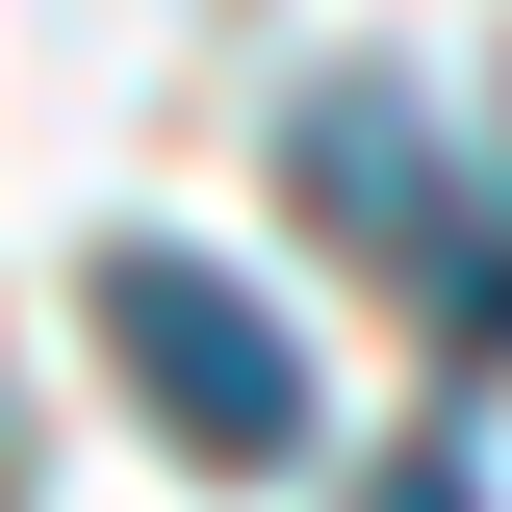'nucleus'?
<instances>
[{"label":"nucleus","instance_id":"nucleus-2","mask_svg":"<svg viewBox=\"0 0 512 512\" xmlns=\"http://www.w3.org/2000/svg\"><path fill=\"white\" fill-rule=\"evenodd\" d=\"M103 359L154 384V436H180L205 487H282V461H308V333L256 308L231 256H180V231H103Z\"/></svg>","mask_w":512,"mask_h":512},{"label":"nucleus","instance_id":"nucleus-3","mask_svg":"<svg viewBox=\"0 0 512 512\" xmlns=\"http://www.w3.org/2000/svg\"><path fill=\"white\" fill-rule=\"evenodd\" d=\"M359 512H487V461H461V436H410V461H384Z\"/></svg>","mask_w":512,"mask_h":512},{"label":"nucleus","instance_id":"nucleus-1","mask_svg":"<svg viewBox=\"0 0 512 512\" xmlns=\"http://www.w3.org/2000/svg\"><path fill=\"white\" fill-rule=\"evenodd\" d=\"M282 180L410 282V333H436V359H512V205L436 154V103H410V77H308V103H282Z\"/></svg>","mask_w":512,"mask_h":512}]
</instances>
